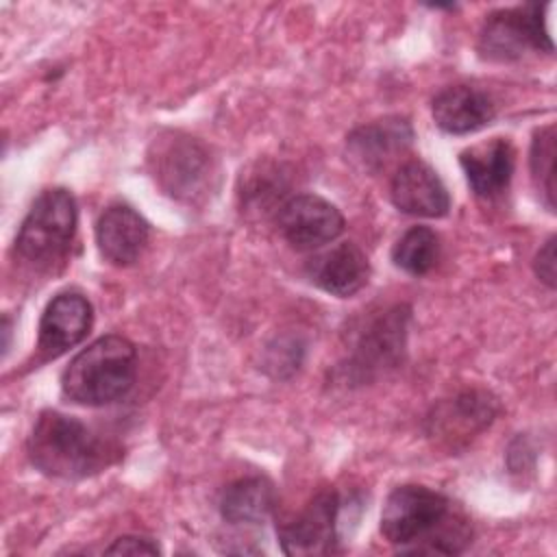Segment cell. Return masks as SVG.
<instances>
[{
  "label": "cell",
  "mask_w": 557,
  "mask_h": 557,
  "mask_svg": "<svg viewBox=\"0 0 557 557\" xmlns=\"http://www.w3.org/2000/svg\"><path fill=\"white\" fill-rule=\"evenodd\" d=\"M383 537L400 553L455 555L470 542V520L450 498L424 485L392 490L381 511Z\"/></svg>",
  "instance_id": "6da1fadb"
},
{
  "label": "cell",
  "mask_w": 557,
  "mask_h": 557,
  "mask_svg": "<svg viewBox=\"0 0 557 557\" xmlns=\"http://www.w3.org/2000/svg\"><path fill=\"white\" fill-rule=\"evenodd\" d=\"M30 463L54 479H85L111 466L120 450L81 420L41 411L26 442Z\"/></svg>",
  "instance_id": "7a4b0ae2"
},
{
  "label": "cell",
  "mask_w": 557,
  "mask_h": 557,
  "mask_svg": "<svg viewBox=\"0 0 557 557\" xmlns=\"http://www.w3.org/2000/svg\"><path fill=\"white\" fill-rule=\"evenodd\" d=\"M137 372L135 346L122 335H102L83 348L63 370V394L87 407H104L122 400Z\"/></svg>",
  "instance_id": "3957f363"
},
{
  "label": "cell",
  "mask_w": 557,
  "mask_h": 557,
  "mask_svg": "<svg viewBox=\"0 0 557 557\" xmlns=\"http://www.w3.org/2000/svg\"><path fill=\"white\" fill-rule=\"evenodd\" d=\"M76 222V200L67 189L54 187L41 191L17 231V255L39 265L63 259L74 239Z\"/></svg>",
  "instance_id": "277c9868"
},
{
  "label": "cell",
  "mask_w": 557,
  "mask_h": 557,
  "mask_svg": "<svg viewBox=\"0 0 557 557\" xmlns=\"http://www.w3.org/2000/svg\"><path fill=\"white\" fill-rule=\"evenodd\" d=\"M544 9L540 4H522L490 13L479 35L481 57L490 61H516L527 48L553 52Z\"/></svg>",
  "instance_id": "5b68a950"
},
{
  "label": "cell",
  "mask_w": 557,
  "mask_h": 557,
  "mask_svg": "<svg viewBox=\"0 0 557 557\" xmlns=\"http://www.w3.org/2000/svg\"><path fill=\"white\" fill-rule=\"evenodd\" d=\"M281 235L296 250H318L344 233V215L335 205L315 194L287 198L276 213Z\"/></svg>",
  "instance_id": "8992f818"
},
{
  "label": "cell",
  "mask_w": 557,
  "mask_h": 557,
  "mask_svg": "<svg viewBox=\"0 0 557 557\" xmlns=\"http://www.w3.org/2000/svg\"><path fill=\"white\" fill-rule=\"evenodd\" d=\"M339 498L335 490L318 492L296 518L278 529L285 555H326L337 542Z\"/></svg>",
  "instance_id": "52a82bcc"
},
{
  "label": "cell",
  "mask_w": 557,
  "mask_h": 557,
  "mask_svg": "<svg viewBox=\"0 0 557 557\" xmlns=\"http://www.w3.org/2000/svg\"><path fill=\"white\" fill-rule=\"evenodd\" d=\"M91 322L94 309L83 294H57L39 320V352L48 359L63 355L87 337Z\"/></svg>",
  "instance_id": "ba28073f"
},
{
  "label": "cell",
  "mask_w": 557,
  "mask_h": 557,
  "mask_svg": "<svg viewBox=\"0 0 557 557\" xmlns=\"http://www.w3.org/2000/svg\"><path fill=\"white\" fill-rule=\"evenodd\" d=\"M389 198L398 211L418 218H442L450 209L446 185L422 161H407L396 170Z\"/></svg>",
  "instance_id": "9c48e42d"
},
{
  "label": "cell",
  "mask_w": 557,
  "mask_h": 557,
  "mask_svg": "<svg viewBox=\"0 0 557 557\" xmlns=\"http://www.w3.org/2000/svg\"><path fill=\"white\" fill-rule=\"evenodd\" d=\"M307 276L326 294L348 298L368 283L370 261L357 244L342 242L313 255L307 261Z\"/></svg>",
  "instance_id": "30bf717a"
},
{
  "label": "cell",
  "mask_w": 557,
  "mask_h": 557,
  "mask_svg": "<svg viewBox=\"0 0 557 557\" xmlns=\"http://www.w3.org/2000/svg\"><path fill=\"white\" fill-rule=\"evenodd\" d=\"M148 237V222L128 205H113L104 209L96 222V244L100 255L120 268L139 259Z\"/></svg>",
  "instance_id": "8fae6325"
},
{
  "label": "cell",
  "mask_w": 557,
  "mask_h": 557,
  "mask_svg": "<svg viewBox=\"0 0 557 557\" xmlns=\"http://www.w3.org/2000/svg\"><path fill=\"white\" fill-rule=\"evenodd\" d=\"M459 163L476 196L496 198L509 187L516 165V152L509 139L494 137L461 150Z\"/></svg>",
  "instance_id": "7c38bea8"
},
{
  "label": "cell",
  "mask_w": 557,
  "mask_h": 557,
  "mask_svg": "<svg viewBox=\"0 0 557 557\" xmlns=\"http://www.w3.org/2000/svg\"><path fill=\"white\" fill-rule=\"evenodd\" d=\"M433 120L435 124L450 135H468L494 117V102L492 98L470 85H453L442 89L433 98Z\"/></svg>",
  "instance_id": "4fadbf2b"
},
{
  "label": "cell",
  "mask_w": 557,
  "mask_h": 557,
  "mask_svg": "<svg viewBox=\"0 0 557 557\" xmlns=\"http://www.w3.org/2000/svg\"><path fill=\"white\" fill-rule=\"evenodd\" d=\"M209 170L205 148L191 139H170L157 152V178L176 196H191L205 181Z\"/></svg>",
  "instance_id": "5bb4252c"
},
{
  "label": "cell",
  "mask_w": 557,
  "mask_h": 557,
  "mask_svg": "<svg viewBox=\"0 0 557 557\" xmlns=\"http://www.w3.org/2000/svg\"><path fill=\"white\" fill-rule=\"evenodd\" d=\"M413 139L411 124L403 117L376 120L368 126H359L348 137V152L366 170H379L392 161L398 152L407 150Z\"/></svg>",
  "instance_id": "9a60e30c"
},
{
  "label": "cell",
  "mask_w": 557,
  "mask_h": 557,
  "mask_svg": "<svg viewBox=\"0 0 557 557\" xmlns=\"http://www.w3.org/2000/svg\"><path fill=\"white\" fill-rule=\"evenodd\" d=\"M276 507L274 485L263 476H246L231 483L220 498V513L231 524L263 522Z\"/></svg>",
  "instance_id": "2e32d148"
},
{
  "label": "cell",
  "mask_w": 557,
  "mask_h": 557,
  "mask_svg": "<svg viewBox=\"0 0 557 557\" xmlns=\"http://www.w3.org/2000/svg\"><path fill=\"white\" fill-rule=\"evenodd\" d=\"M496 405L494 400L483 392H466L453 398L450 403H444L435 409L433 433L450 440L455 433L457 437H468L481 429H485L494 418Z\"/></svg>",
  "instance_id": "e0dca14e"
},
{
  "label": "cell",
  "mask_w": 557,
  "mask_h": 557,
  "mask_svg": "<svg viewBox=\"0 0 557 557\" xmlns=\"http://www.w3.org/2000/svg\"><path fill=\"white\" fill-rule=\"evenodd\" d=\"M437 257H440V237L429 226H411L396 239L392 248L394 263L413 276H422L431 272L433 265L437 263Z\"/></svg>",
  "instance_id": "ac0fdd59"
},
{
  "label": "cell",
  "mask_w": 557,
  "mask_h": 557,
  "mask_svg": "<svg viewBox=\"0 0 557 557\" xmlns=\"http://www.w3.org/2000/svg\"><path fill=\"white\" fill-rule=\"evenodd\" d=\"M531 174L548 211L555 209V128L544 126L531 144Z\"/></svg>",
  "instance_id": "d6986e66"
},
{
  "label": "cell",
  "mask_w": 557,
  "mask_h": 557,
  "mask_svg": "<svg viewBox=\"0 0 557 557\" xmlns=\"http://www.w3.org/2000/svg\"><path fill=\"white\" fill-rule=\"evenodd\" d=\"M104 553H109V555H157L159 546L148 537L122 535L111 546H107Z\"/></svg>",
  "instance_id": "ffe728a7"
},
{
  "label": "cell",
  "mask_w": 557,
  "mask_h": 557,
  "mask_svg": "<svg viewBox=\"0 0 557 557\" xmlns=\"http://www.w3.org/2000/svg\"><path fill=\"white\" fill-rule=\"evenodd\" d=\"M535 274L548 287H555V237H550L535 255Z\"/></svg>",
  "instance_id": "44dd1931"
}]
</instances>
